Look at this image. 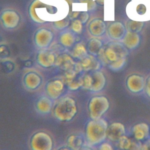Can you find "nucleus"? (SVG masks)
Wrapping results in <instances>:
<instances>
[{"label":"nucleus","instance_id":"f257e3e1","mask_svg":"<svg viewBox=\"0 0 150 150\" xmlns=\"http://www.w3.org/2000/svg\"><path fill=\"white\" fill-rule=\"evenodd\" d=\"M128 55V48L124 43L112 42L101 48L98 54V58L102 64L108 66L121 59L126 58Z\"/></svg>","mask_w":150,"mask_h":150},{"label":"nucleus","instance_id":"f03ea898","mask_svg":"<svg viewBox=\"0 0 150 150\" xmlns=\"http://www.w3.org/2000/svg\"><path fill=\"white\" fill-rule=\"evenodd\" d=\"M108 122L103 118L90 120L86 125V138L89 145L101 143L107 137Z\"/></svg>","mask_w":150,"mask_h":150},{"label":"nucleus","instance_id":"7ed1b4c3","mask_svg":"<svg viewBox=\"0 0 150 150\" xmlns=\"http://www.w3.org/2000/svg\"><path fill=\"white\" fill-rule=\"evenodd\" d=\"M77 113V106L75 100L70 96L60 98L55 104L53 114L56 119L60 121H71Z\"/></svg>","mask_w":150,"mask_h":150},{"label":"nucleus","instance_id":"20e7f679","mask_svg":"<svg viewBox=\"0 0 150 150\" xmlns=\"http://www.w3.org/2000/svg\"><path fill=\"white\" fill-rule=\"evenodd\" d=\"M106 78L99 70L88 71L82 75V88L93 92H98L104 88Z\"/></svg>","mask_w":150,"mask_h":150},{"label":"nucleus","instance_id":"39448f33","mask_svg":"<svg viewBox=\"0 0 150 150\" xmlns=\"http://www.w3.org/2000/svg\"><path fill=\"white\" fill-rule=\"evenodd\" d=\"M110 102L104 96H96L91 97L88 104L89 117L91 120L101 118L109 109Z\"/></svg>","mask_w":150,"mask_h":150},{"label":"nucleus","instance_id":"423d86ee","mask_svg":"<svg viewBox=\"0 0 150 150\" xmlns=\"http://www.w3.org/2000/svg\"><path fill=\"white\" fill-rule=\"evenodd\" d=\"M32 150H52L53 141L51 136L44 131L35 133L30 141Z\"/></svg>","mask_w":150,"mask_h":150},{"label":"nucleus","instance_id":"0eeeda50","mask_svg":"<svg viewBox=\"0 0 150 150\" xmlns=\"http://www.w3.org/2000/svg\"><path fill=\"white\" fill-rule=\"evenodd\" d=\"M65 83L63 80L59 79L49 81L45 86V89L49 97L52 100H57L63 93Z\"/></svg>","mask_w":150,"mask_h":150},{"label":"nucleus","instance_id":"6e6552de","mask_svg":"<svg viewBox=\"0 0 150 150\" xmlns=\"http://www.w3.org/2000/svg\"><path fill=\"white\" fill-rule=\"evenodd\" d=\"M126 86L131 92L139 93L143 90L145 86L144 77L137 74H131L126 79Z\"/></svg>","mask_w":150,"mask_h":150},{"label":"nucleus","instance_id":"1a4fd4ad","mask_svg":"<svg viewBox=\"0 0 150 150\" xmlns=\"http://www.w3.org/2000/svg\"><path fill=\"white\" fill-rule=\"evenodd\" d=\"M53 38V35L51 30L45 28H41L35 35V42L39 47L46 48L49 46Z\"/></svg>","mask_w":150,"mask_h":150},{"label":"nucleus","instance_id":"9d476101","mask_svg":"<svg viewBox=\"0 0 150 150\" xmlns=\"http://www.w3.org/2000/svg\"><path fill=\"white\" fill-rule=\"evenodd\" d=\"M56 57L50 50L42 49L40 50L36 57L38 64L43 67L49 68L54 65Z\"/></svg>","mask_w":150,"mask_h":150},{"label":"nucleus","instance_id":"9b49d317","mask_svg":"<svg viewBox=\"0 0 150 150\" xmlns=\"http://www.w3.org/2000/svg\"><path fill=\"white\" fill-rule=\"evenodd\" d=\"M125 134V128L124 124L115 122L108 125L107 129V137L112 141L118 140Z\"/></svg>","mask_w":150,"mask_h":150},{"label":"nucleus","instance_id":"f8f14e48","mask_svg":"<svg viewBox=\"0 0 150 150\" xmlns=\"http://www.w3.org/2000/svg\"><path fill=\"white\" fill-rule=\"evenodd\" d=\"M1 21L5 28L12 29L18 25L20 21V16L16 11L8 9L4 11L2 13Z\"/></svg>","mask_w":150,"mask_h":150},{"label":"nucleus","instance_id":"ddd939ff","mask_svg":"<svg viewBox=\"0 0 150 150\" xmlns=\"http://www.w3.org/2000/svg\"><path fill=\"white\" fill-rule=\"evenodd\" d=\"M79 63L81 65L83 71H91L99 70L100 67V62L95 56L92 54H87L83 58L80 59Z\"/></svg>","mask_w":150,"mask_h":150},{"label":"nucleus","instance_id":"4468645a","mask_svg":"<svg viewBox=\"0 0 150 150\" xmlns=\"http://www.w3.org/2000/svg\"><path fill=\"white\" fill-rule=\"evenodd\" d=\"M107 32L108 36L112 39L120 40L125 35L126 28L122 23L114 22L109 25Z\"/></svg>","mask_w":150,"mask_h":150},{"label":"nucleus","instance_id":"2eb2a0df","mask_svg":"<svg viewBox=\"0 0 150 150\" xmlns=\"http://www.w3.org/2000/svg\"><path fill=\"white\" fill-rule=\"evenodd\" d=\"M42 79L41 76L35 71H29L25 74L23 83L25 87L29 90H35L41 84Z\"/></svg>","mask_w":150,"mask_h":150},{"label":"nucleus","instance_id":"dca6fc26","mask_svg":"<svg viewBox=\"0 0 150 150\" xmlns=\"http://www.w3.org/2000/svg\"><path fill=\"white\" fill-rule=\"evenodd\" d=\"M75 64L74 60L69 54L62 53L56 57L54 66L66 71L73 68Z\"/></svg>","mask_w":150,"mask_h":150},{"label":"nucleus","instance_id":"f3484780","mask_svg":"<svg viewBox=\"0 0 150 150\" xmlns=\"http://www.w3.org/2000/svg\"><path fill=\"white\" fill-rule=\"evenodd\" d=\"M132 132L134 138L140 141H143L149 136V127L146 123L140 122L132 127Z\"/></svg>","mask_w":150,"mask_h":150},{"label":"nucleus","instance_id":"a211bd4d","mask_svg":"<svg viewBox=\"0 0 150 150\" xmlns=\"http://www.w3.org/2000/svg\"><path fill=\"white\" fill-rule=\"evenodd\" d=\"M88 30L93 36H100L105 33L106 25L103 20L100 19H94L89 23Z\"/></svg>","mask_w":150,"mask_h":150},{"label":"nucleus","instance_id":"6ab92c4d","mask_svg":"<svg viewBox=\"0 0 150 150\" xmlns=\"http://www.w3.org/2000/svg\"><path fill=\"white\" fill-rule=\"evenodd\" d=\"M52 101L50 97L42 96L36 101V108L38 111L42 114H47L50 112L52 108Z\"/></svg>","mask_w":150,"mask_h":150},{"label":"nucleus","instance_id":"aec40b11","mask_svg":"<svg viewBox=\"0 0 150 150\" xmlns=\"http://www.w3.org/2000/svg\"><path fill=\"white\" fill-rule=\"evenodd\" d=\"M140 36L138 33L128 32L124 37L123 43L129 49L136 48L139 44Z\"/></svg>","mask_w":150,"mask_h":150},{"label":"nucleus","instance_id":"412c9836","mask_svg":"<svg viewBox=\"0 0 150 150\" xmlns=\"http://www.w3.org/2000/svg\"><path fill=\"white\" fill-rule=\"evenodd\" d=\"M84 140L83 137L79 134H70L66 139L67 146L71 150H79L84 145Z\"/></svg>","mask_w":150,"mask_h":150},{"label":"nucleus","instance_id":"4be33fe9","mask_svg":"<svg viewBox=\"0 0 150 150\" xmlns=\"http://www.w3.org/2000/svg\"><path fill=\"white\" fill-rule=\"evenodd\" d=\"M102 47V42L98 39L93 38L88 41L87 46V50L90 54L98 56Z\"/></svg>","mask_w":150,"mask_h":150},{"label":"nucleus","instance_id":"5701e85b","mask_svg":"<svg viewBox=\"0 0 150 150\" xmlns=\"http://www.w3.org/2000/svg\"><path fill=\"white\" fill-rule=\"evenodd\" d=\"M87 54V50L82 43L76 44L71 52V55L74 58L79 59L80 60L83 58Z\"/></svg>","mask_w":150,"mask_h":150},{"label":"nucleus","instance_id":"b1692460","mask_svg":"<svg viewBox=\"0 0 150 150\" xmlns=\"http://www.w3.org/2000/svg\"><path fill=\"white\" fill-rule=\"evenodd\" d=\"M144 25V22L129 20L127 22L126 28L128 32L138 33L142 29Z\"/></svg>","mask_w":150,"mask_h":150},{"label":"nucleus","instance_id":"393cba45","mask_svg":"<svg viewBox=\"0 0 150 150\" xmlns=\"http://www.w3.org/2000/svg\"><path fill=\"white\" fill-rule=\"evenodd\" d=\"M60 42L64 47H71L75 42V37L71 33L66 32L61 35Z\"/></svg>","mask_w":150,"mask_h":150},{"label":"nucleus","instance_id":"a878e982","mask_svg":"<svg viewBox=\"0 0 150 150\" xmlns=\"http://www.w3.org/2000/svg\"><path fill=\"white\" fill-rule=\"evenodd\" d=\"M118 146L120 149L122 150H129L131 145L132 139L124 135L118 140Z\"/></svg>","mask_w":150,"mask_h":150},{"label":"nucleus","instance_id":"bb28decb","mask_svg":"<svg viewBox=\"0 0 150 150\" xmlns=\"http://www.w3.org/2000/svg\"><path fill=\"white\" fill-rule=\"evenodd\" d=\"M125 63L126 58H123L110 63L109 65H108V67L113 71H118L124 67Z\"/></svg>","mask_w":150,"mask_h":150},{"label":"nucleus","instance_id":"cd10ccee","mask_svg":"<svg viewBox=\"0 0 150 150\" xmlns=\"http://www.w3.org/2000/svg\"><path fill=\"white\" fill-rule=\"evenodd\" d=\"M69 22L70 19H69L67 17H66L63 19L55 21L54 22V27L57 29H63L69 25Z\"/></svg>","mask_w":150,"mask_h":150},{"label":"nucleus","instance_id":"c85d7f7f","mask_svg":"<svg viewBox=\"0 0 150 150\" xmlns=\"http://www.w3.org/2000/svg\"><path fill=\"white\" fill-rule=\"evenodd\" d=\"M72 29L76 33H80L82 30V22L79 19H75L72 23Z\"/></svg>","mask_w":150,"mask_h":150},{"label":"nucleus","instance_id":"c756f323","mask_svg":"<svg viewBox=\"0 0 150 150\" xmlns=\"http://www.w3.org/2000/svg\"><path fill=\"white\" fill-rule=\"evenodd\" d=\"M142 145V144H141L140 141H138L135 138L132 139L131 145L129 150H141Z\"/></svg>","mask_w":150,"mask_h":150},{"label":"nucleus","instance_id":"7c9ffc66","mask_svg":"<svg viewBox=\"0 0 150 150\" xmlns=\"http://www.w3.org/2000/svg\"><path fill=\"white\" fill-rule=\"evenodd\" d=\"M78 16H79V19L82 22V23H86L89 18L88 14L86 12H84V11L80 12Z\"/></svg>","mask_w":150,"mask_h":150},{"label":"nucleus","instance_id":"2f4dec72","mask_svg":"<svg viewBox=\"0 0 150 150\" xmlns=\"http://www.w3.org/2000/svg\"><path fill=\"white\" fill-rule=\"evenodd\" d=\"M4 68L5 71H6L8 73L11 72L14 69V64L11 62H7L4 64Z\"/></svg>","mask_w":150,"mask_h":150},{"label":"nucleus","instance_id":"473e14b6","mask_svg":"<svg viewBox=\"0 0 150 150\" xmlns=\"http://www.w3.org/2000/svg\"><path fill=\"white\" fill-rule=\"evenodd\" d=\"M98 150H113V148L108 143L104 142L100 145Z\"/></svg>","mask_w":150,"mask_h":150},{"label":"nucleus","instance_id":"72a5a7b5","mask_svg":"<svg viewBox=\"0 0 150 150\" xmlns=\"http://www.w3.org/2000/svg\"><path fill=\"white\" fill-rule=\"evenodd\" d=\"M145 91L147 96L150 98V76L146 79L145 82Z\"/></svg>","mask_w":150,"mask_h":150},{"label":"nucleus","instance_id":"f704fd0d","mask_svg":"<svg viewBox=\"0 0 150 150\" xmlns=\"http://www.w3.org/2000/svg\"><path fill=\"white\" fill-rule=\"evenodd\" d=\"M146 8L144 5L140 4L137 7V11L138 14H144L145 12Z\"/></svg>","mask_w":150,"mask_h":150},{"label":"nucleus","instance_id":"c9c22d12","mask_svg":"<svg viewBox=\"0 0 150 150\" xmlns=\"http://www.w3.org/2000/svg\"><path fill=\"white\" fill-rule=\"evenodd\" d=\"M141 150H150V139L147 140L142 145Z\"/></svg>","mask_w":150,"mask_h":150},{"label":"nucleus","instance_id":"e433bc0d","mask_svg":"<svg viewBox=\"0 0 150 150\" xmlns=\"http://www.w3.org/2000/svg\"><path fill=\"white\" fill-rule=\"evenodd\" d=\"M79 150H93V149L90 146H89L88 145H84Z\"/></svg>","mask_w":150,"mask_h":150},{"label":"nucleus","instance_id":"4c0bfd02","mask_svg":"<svg viewBox=\"0 0 150 150\" xmlns=\"http://www.w3.org/2000/svg\"><path fill=\"white\" fill-rule=\"evenodd\" d=\"M57 150H71V149L67 146H63L62 147H60Z\"/></svg>","mask_w":150,"mask_h":150},{"label":"nucleus","instance_id":"58836bf2","mask_svg":"<svg viewBox=\"0 0 150 150\" xmlns=\"http://www.w3.org/2000/svg\"><path fill=\"white\" fill-rule=\"evenodd\" d=\"M78 1H82V2H84V0H78Z\"/></svg>","mask_w":150,"mask_h":150}]
</instances>
